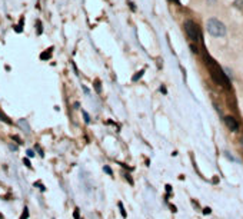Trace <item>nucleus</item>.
<instances>
[{"mask_svg": "<svg viewBox=\"0 0 243 219\" xmlns=\"http://www.w3.org/2000/svg\"><path fill=\"white\" fill-rule=\"evenodd\" d=\"M103 169H104V172H107L109 175H113V172H112V169H110V168H109V166H104V168H103Z\"/></svg>", "mask_w": 243, "mask_h": 219, "instance_id": "obj_11", "label": "nucleus"}, {"mask_svg": "<svg viewBox=\"0 0 243 219\" xmlns=\"http://www.w3.org/2000/svg\"><path fill=\"white\" fill-rule=\"evenodd\" d=\"M210 212H212V209H210V208H205V209H203V214H205V215H209Z\"/></svg>", "mask_w": 243, "mask_h": 219, "instance_id": "obj_14", "label": "nucleus"}, {"mask_svg": "<svg viewBox=\"0 0 243 219\" xmlns=\"http://www.w3.org/2000/svg\"><path fill=\"white\" fill-rule=\"evenodd\" d=\"M85 118H86V122L89 123V122H90V119H89V115H87V113H85Z\"/></svg>", "mask_w": 243, "mask_h": 219, "instance_id": "obj_19", "label": "nucleus"}, {"mask_svg": "<svg viewBox=\"0 0 243 219\" xmlns=\"http://www.w3.org/2000/svg\"><path fill=\"white\" fill-rule=\"evenodd\" d=\"M206 27H207V32L215 37H222L226 34V26L217 19H209L206 23Z\"/></svg>", "mask_w": 243, "mask_h": 219, "instance_id": "obj_1", "label": "nucleus"}, {"mask_svg": "<svg viewBox=\"0 0 243 219\" xmlns=\"http://www.w3.org/2000/svg\"><path fill=\"white\" fill-rule=\"evenodd\" d=\"M52 50H53V49L50 47V49H47V50H46V52H44V53H42V55H40V59H42V60H47V59H50V55H52Z\"/></svg>", "mask_w": 243, "mask_h": 219, "instance_id": "obj_4", "label": "nucleus"}, {"mask_svg": "<svg viewBox=\"0 0 243 219\" xmlns=\"http://www.w3.org/2000/svg\"><path fill=\"white\" fill-rule=\"evenodd\" d=\"M166 191H168V193H170L172 192V186L170 185H166Z\"/></svg>", "mask_w": 243, "mask_h": 219, "instance_id": "obj_18", "label": "nucleus"}, {"mask_svg": "<svg viewBox=\"0 0 243 219\" xmlns=\"http://www.w3.org/2000/svg\"><path fill=\"white\" fill-rule=\"evenodd\" d=\"M11 139H14V140H16L17 143H23V142H22V139H20V137H17V136H11Z\"/></svg>", "mask_w": 243, "mask_h": 219, "instance_id": "obj_16", "label": "nucleus"}, {"mask_svg": "<svg viewBox=\"0 0 243 219\" xmlns=\"http://www.w3.org/2000/svg\"><path fill=\"white\" fill-rule=\"evenodd\" d=\"M34 185H36V186H39V189H40V191H44V186L42 185V183H34Z\"/></svg>", "mask_w": 243, "mask_h": 219, "instance_id": "obj_17", "label": "nucleus"}, {"mask_svg": "<svg viewBox=\"0 0 243 219\" xmlns=\"http://www.w3.org/2000/svg\"><path fill=\"white\" fill-rule=\"evenodd\" d=\"M26 153H27V156H29V158H33V156H34V152H33L32 149H27Z\"/></svg>", "mask_w": 243, "mask_h": 219, "instance_id": "obj_10", "label": "nucleus"}, {"mask_svg": "<svg viewBox=\"0 0 243 219\" xmlns=\"http://www.w3.org/2000/svg\"><path fill=\"white\" fill-rule=\"evenodd\" d=\"M117 205H119V209H120V214H122V216H123V218H126V211H124V208H123V203L119 202Z\"/></svg>", "mask_w": 243, "mask_h": 219, "instance_id": "obj_7", "label": "nucleus"}, {"mask_svg": "<svg viewBox=\"0 0 243 219\" xmlns=\"http://www.w3.org/2000/svg\"><path fill=\"white\" fill-rule=\"evenodd\" d=\"M36 26H37V34H40V33L43 32V27H42V23L37 20V23H36Z\"/></svg>", "mask_w": 243, "mask_h": 219, "instance_id": "obj_9", "label": "nucleus"}, {"mask_svg": "<svg viewBox=\"0 0 243 219\" xmlns=\"http://www.w3.org/2000/svg\"><path fill=\"white\" fill-rule=\"evenodd\" d=\"M0 121L5 122V123H11V121L5 115V113H3V112H2V110H0Z\"/></svg>", "mask_w": 243, "mask_h": 219, "instance_id": "obj_5", "label": "nucleus"}, {"mask_svg": "<svg viewBox=\"0 0 243 219\" xmlns=\"http://www.w3.org/2000/svg\"><path fill=\"white\" fill-rule=\"evenodd\" d=\"M142 73H143V70H140V72H139V73H137V75H136V76L133 77V80H137L139 77H142Z\"/></svg>", "mask_w": 243, "mask_h": 219, "instance_id": "obj_15", "label": "nucleus"}, {"mask_svg": "<svg viewBox=\"0 0 243 219\" xmlns=\"http://www.w3.org/2000/svg\"><path fill=\"white\" fill-rule=\"evenodd\" d=\"M225 123H226V126L232 132H236L239 129V123L233 116H226V118H225Z\"/></svg>", "mask_w": 243, "mask_h": 219, "instance_id": "obj_3", "label": "nucleus"}, {"mask_svg": "<svg viewBox=\"0 0 243 219\" xmlns=\"http://www.w3.org/2000/svg\"><path fill=\"white\" fill-rule=\"evenodd\" d=\"M27 216H29V209L24 208L23 209V215H22V218L20 219H27Z\"/></svg>", "mask_w": 243, "mask_h": 219, "instance_id": "obj_8", "label": "nucleus"}, {"mask_svg": "<svg viewBox=\"0 0 243 219\" xmlns=\"http://www.w3.org/2000/svg\"><path fill=\"white\" fill-rule=\"evenodd\" d=\"M23 163L26 165L27 168H30V160H29V159H27V158H24V159H23Z\"/></svg>", "mask_w": 243, "mask_h": 219, "instance_id": "obj_12", "label": "nucleus"}, {"mask_svg": "<svg viewBox=\"0 0 243 219\" xmlns=\"http://www.w3.org/2000/svg\"><path fill=\"white\" fill-rule=\"evenodd\" d=\"M184 32L187 34V37L192 40V42H197L199 40V29L196 26V23L193 20H186L183 24Z\"/></svg>", "mask_w": 243, "mask_h": 219, "instance_id": "obj_2", "label": "nucleus"}, {"mask_svg": "<svg viewBox=\"0 0 243 219\" xmlns=\"http://www.w3.org/2000/svg\"><path fill=\"white\" fill-rule=\"evenodd\" d=\"M73 216H75L76 219H80V215H79V209H76L75 214H73Z\"/></svg>", "mask_w": 243, "mask_h": 219, "instance_id": "obj_13", "label": "nucleus"}, {"mask_svg": "<svg viewBox=\"0 0 243 219\" xmlns=\"http://www.w3.org/2000/svg\"><path fill=\"white\" fill-rule=\"evenodd\" d=\"M23 23H24V19L22 17V19H20V24L14 27V32H17V33H22L23 32Z\"/></svg>", "mask_w": 243, "mask_h": 219, "instance_id": "obj_6", "label": "nucleus"}]
</instances>
